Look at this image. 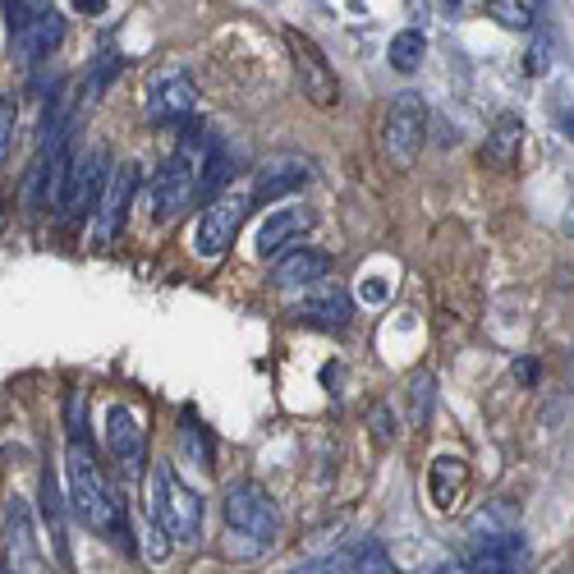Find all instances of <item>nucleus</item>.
Instances as JSON below:
<instances>
[{
  "label": "nucleus",
  "instance_id": "1",
  "mask_svg": "<svg viewBox=\"0 0 574 574\" xmlns=\"http://www.w3.org/2000/svg\"><path fill=\"white\" fill-rule=\"evenodd\" d=\"M64 482H70L74 515L93 528V534H101L106 542H116L124 551H139V538H134V528H129V505H124L116 482L101 474L87 441H70V446H64Z\"/></svg>",
  "mask_w": 574,
  "mask_h": 574
},
{
  "label": "nucleus",
  "instance_id": "2",
  "mask_svg": "<svg viewBox=\"0 0 574 574\" xmlns=\"http://www.w3.org/2000/svg\"><path fill=\"white\" fill-rule=\"evenodd\" d=\"M220 515H226V551L239 561H258L267 557V551L276 547L280 538V511H276V497L262 488V482L253 478H239L226 488V497H220Z\"/></svg>",
  "mask_w": 574,
  "mask_h": 574
},
{
  "label": "nucleus",
  "instance_id": "3",
  "mask_svg": "<svg viewBox=\"0 0 574 574\" xmlns=\"http://www.w3.org/2000/svg\"><path fill=\"white\" fill-rule=\"evenodd\" d=\"M143 492H147V528H162L170 542H198L203 538L207 501L193 488H184L175 465L157 459V465L143 474Z\"/></svg>",
  "mask_w": 574,
  "mask_h": 574
},
{
  "label": "nucleus",
  "instance_id": "4",
  "mask_svg": "<svg viewBox=\"0 0 574 574\" xmlns=\"http://www.w3.org/2000/svg\"><path fill=\"white\" fill-rule=\"evenodd\" d=\"M207 143H212V134H193V129H189V134L180 139V147L162 162L157 180H152V193H147L152 226H170V220L184 216V207L198 198V175H203Z\"/></svg>",
  "mask_w": 574,
  "mask_h": 574
},
{
  "label": "nucleus",
  "instance_id": "5",
  "mask_svg": "<svg viewBox=\"0 0 574 574\" xmlns=\"http://www.w3.org/2000/svg\"><path fill=\"white\" fill-rule=\"evenodd\" d=\"M106 180H110V152L101 143L79 147V152L64 157L60 184H56V216L64 220V226H74V220L97 212L101 193H106Z\"/></svg>",
  "mask_w": 574,
  "mask_h": 574
},
{
  "label": "nucleus",
  "instance_id": "6",
  "mask_svg": "<svg viewBox=\"0 0 574 574\" xmlns=\"http://www.w3.org/2000/svg\"><path fill=\"white\" fill-rule=\"evenodd\" d=\"M10 5V41L19 64H37L64 41V14L51 0H5Z\"/></svg>",
  "mask_w": 574,
  "mask_h": 574
},
{
  "label": "nucleus",
  "instance_id": "7",
  "mask_svg": "<svg viewBox=\"0 0 574 574\" xmlns=\"http://www.w3.org/2000/svg\"><path fill=\"white\" fill-rule=\"evenodd\" d=\"M253 212V198L244 189H226V193H212V203L203 207V216H198V230H193V253L198 258H220L230 244L239 226L249 220Z\"/></svg>",
  "mask_w": 574,
  "mask_h": 574
},
{
  "label": "nucleus",
  "instance_id": "8",
  "mask_svg": "<svg viewBox=\"0 0 574 574\" xmlns=\"http://www.w3.org/2000/svg\"><path fill=\"white\" fill-rule=\"evenodd\" d=\"M428 143V101L418 93H400L386 110V124H382V147L395 166H414L418 152Z\"/></svg>",
  "mask_w": 574,
  "mask_h": 574
},
{
  "label": "nucleus",
  "instance_id": "9",
  "mask_svg": "<svg viewBox=\"0 0 574 574\" xmlns=\"http://www.w3.org/2000/svg\"><path fill=\"white\" fill-rule=\"evenodd\" d=\"M193 106H198V87L180 64H166V70H157L143 87V110H147V120H157V124H189Z\"/></svg>",
  "mask_w": 574,
  "mask_h": 574
},
{
  "label": "nucleus",
  "instance_id": "10",
  "mask_svg": "<svg viewBox=\"0 0 574 574\" xmlns=\"http://www.w3.org/2000/svg\"><path fill=\"white\" fill-rule=\"evenodd\" d=\"M285 41H290V60H295L299 93L313 101V106H336V101H340V79H336V70L326 64L322 47H318L313 37H303L299 28L285 33Z\"/></svg>",
  "mask_w": 574,
  "mask_h": 574
},
{
  "label": "nucleus",
  "instance_id": "11",
  "mask_svg": "<svg viewBox=\"0 0 574 574\" xmlns=\"http://www.w3.org/2000/svg\"><path fill=\"white\" fill-rule=\"evenodd\" d=\"M5 551H10V574H51V561L41 557L33 505L24 497L5 501Z\"/></svg>",
  "mask_w": 574,
  "mask_h": 574
},
{
  "label": "nucleus",
  "instance_id": "12",
  "mask_svg": "<svg viewBox=\"0 0 574 574\" xmlns=\"http://www.w3.org/2000/svg\"><path fill=\"white\" fill-rule=\"evenodd\" d=\"M106 446H110V459L120 465L124 478H143V465H147V437L139 428V414L129 405H110L106 409Z\"/></svg>",
  "mask_w": 574,
  "mask_h": 574
},
{
  "label": "nucleus",
  "instance_id": "13",
  "mask_svg": "<svg viewBox=\"0 0 574 574\" xmlns=\"http://www.w3.org/2000/svg\"><path fill=\"white\" fill-rule=\"evenodd\" d=\"M134 193H139V166L124 162V166H116V175L106 180V193H101V203H97V244H116V235L129 226Z\"/></svg>",
  "mask_w": 574,
  "mask_h": 574
},
{
  "label": "nucleus",
  "instance_id": "14",
  "mask_svg": "<svg viewBox=\"0 0 574 574\" xmlns=\"http://www.w3.org/2000/svg\"><path fill=\"white\" fill-rule=\"evenodd\" d=\"M308 230H313V212H308V207H272V216L258 226L253 253H258L262 262H272V258H280L285 249H295V239H303Z\"/></svg>",
  "mask_w": 574,
  "mask_h": 574
},
{
  "label": "nucleus",
  "instance_id": "15",
  "mask_svg": "<svg viewBox=\"0 0 574 574\" xmlns=\"http://www.w3.org/2000/svg\"><path fill=\"white\" fill-rule=\"evenodd\" d=\"M326 272H331V253H322L313 244H295L272 262V285H280V290H299V285L326 280Z\"/></svg>",
  "mask_w": 574,
  "mask_h": 574
},
{
  "label": "nucleus",
  "instance_id": "16",
  "mask_svg": "<svg viewBox=\"0 0 574 574\" xmlns=\"http://www.w3.org/2000/svg\"><path fill=\"white\" fill-rule=\"evenodd\" d=\"M349 313H355V299H349L340 285H318L313 295H303L295 303V318L308 326H322V331H345Z\"/></svg>",
  "mask_w": 574,
  "mask_h": 574
},
{
  "label": "nucleus",
  "instance_id": "17",
  "mask_svg": "<svg viewBox=\"0 0 574 574\" xmlns=\"http://www.w3.org/2000/svg\"><path fill=\"white\" fill-rule=\"evenodd\" d=\"M308 180H313V162H303V157H280V162H272L267 170H258V184H253V207H262V203H280L285 193H295V189H303Z\"/></svg>",
  "mask_w": 574,
  "mask_h": 574
},
{
  "label": "nucleus",
  "instance_id": "18",
  "mask_svg": "<svg viewBox=\"0 0 574 574\" xmlns=\"http://www.w3.org/2000/svg\"><path fill=\"white\" fill-rule=\"evenodd\" d=\"M37 511H41V524H47V534H51V557H56V565L70 570V524H64V501H60V488H56V474H51V469L41 474Z\"/></svg>",
  "mask_w": 574,
  "mask_h": 574
},
{
  "label": "nucleus",
  "instance_id": "19",
  "mask_svg": "<svg viewBox=\"0 0 574 574\" xmlns=\"http://www.w3.org/2000/svg\"><path fill=\"white\" fill-rule=\"evenodd\" d=\"M469 492V465L459 455H437L428 469V497L437 511H455L459 497Z\"/></svg>",
  "mask_w": 574,
  "mask_h": 574
},
{
  "label": "nucleus",
  "instance_id": "20",
  "mask_svg": "<svg viewBox=\"0 0 574 574\" xmlns=\"http://www.w3.org/2000/svg\"><path fill=\"white\" fill-rule=\"evenodd\" d=\"M519 143H524V120L515 116V110H505V116L492 124L488 143H482V162H488L492 170H515Z\"/></svg>",
  "mask_w": 574,
  "mask_h": 574
},
{
  "label": "nucleus",
  "instance_id": "21",
  "mask_svg": "<svg viewBox=\"0 0 574 574\" xmlns=\"http://www.w3.org/2000/svg\"><path fill=\"white\" fill-rule=\"evenodd\" d=\"M423 51H428V37L418 33V28H405V33H395V37H391L386 60H391V70H395V74H414L418 64H423Z\"/></svg>",
  "mask_w": 574,
  "mask_h": 574
},
{
  "label": "nucleus",
  "instance_id": "22",
  "mask_svg": "<svg viewBox=\"0 0 574 574\" xmlns=\"http://www.w3.org/2000/svg\"><path fill=\"white\" fill-rule=\"evenodd\" d=\"M515 528H519V511L511 501H492L474 515V538H501V534H515Z\"/></svg>",
  "mask_w": 574,
  "mask_h": 574
},
{
  "label": "nucleus",
  "instance_id": "23",
  "mask_svg": "<svg viewBox=\"0 0 574 574\" xmlns=\"http://www.w3.org/2000/svg\"><path fill=\"white\" fill-rule=\"evenodd\" d=\"M488 14H492V24H501V28H515V33L534 28V10H528V0H488Z\"/></svg>",
  "mask_w": 574,
  "mask_h": 574
},
{
  "label": "nucleus",
  "instance_id": "24",
  "mask_svg": "<svg viewBox=\"0 0 574 574\" xmlns=\"http://www.w3.org/2000/svg\"><path fill=\"white\" fill-rule=\"evenodd\" d=\"M349 574H400V570L378 542H359L355 557H349Z\"/></svg>",
  "mask_w": 574,
  "mask_h": 574
},
{
  "label": "nucleus",
  "instance_id": "25",
  "mask_svg": "<svg viewBox=\"0 0 574 574\" xmlns=\"http://www.w3.org/2000/svg\"><path fill=\"white\" fill-rule=\"evenodd\" d=\"M184 451H189L203 469H212V437H207L203 423H193V409H184Z\"/></svg>",
  "mask_w": 574,
  "mask_h": 574
},
{
  "label": "nucleus",
  "instance_id": "26",
  "mask_svg": "<svg viewBox=\"0 0 574 574\" xmlns=\"http://www.w3.org/2000/svg\"><path fill=\"white\" fill-rule=\"evenodd\" d=\"M547 64H551V33L542 24H534V47L524 51V74H547Z\"/></svg>",
  "mask_w": 574,
  "mask_h": 574
},
{
  "label": "nucleus",
  "instance_id": "27",
  "mask_svg": "<svg viewBox=\"0 0 574 574\" xmlns=\"http://www.w3.org/2000/svg\"><path fill=\"white\" fill-rule=\"evenodd\" d=\"M14 129H19V101H14V97H5V101H0V162L10 157Z\"/></svg>",
  "mask_w": 574,
  "mask_h": 574
},
{
  "label": "nucleus",
  "instance_id": "28",
  "mask_svg": "<svg viewBox=\"0 0 574 574\" xmlns=\"http://www.w3.org/2000/svg\"><path fill=\"white\" fill-rule=\"evenodd\" d=\"M170 547L175 542L162 534V528H147V534H143V561L147 565H166L170 561Z\"/></svg>",
  "mask_w": 574,
  "mask_h": 574
},
{
  "label": "nucleus",
  "instance_id": "29",
  "mask_svg": "<svg viewBox=\"0 0 574 574\" xmlns=\"http://www.w3.org/2000/svg\"><path fill=\"white\" fill-rule=\"evenodd\" d=\"M359 299H363L368 308L386 303V299H391V280H386V276H363V285H359Z\"/></svg>",
  "mask_w": 574,
  "mask_h": 574
},
{
  "label": "nucleus",
  "instance_id": "30",
  "mask_svg": "<svg viewBox=\"0 0 574 574\" xmlns=\"http://www.w3.org/2000/svg\"><path fill=\"white\" fill-rule=\"evenodd\" d=\"M368 428H372V437L378 441H395V414L382 405V409H372L368 414Z\"/></svg>",
  "mask_w": 574,
  "mask_h": 574
},
{
  "label": "nucleus",
  "instance_id": "31",
  "mask_svg": "<svg viewBox=\"0 0 574 574\" xmlns=\"http://www.w3.org/2000/svg\"><path fill=\"white\" fill-rule=\"evenodd\" d=\"M515 378H519V382H534V378H538V363H534V359H519V363H515Z\"/></svg>",
  "mask_w": 574,
  "mask_h": 574
},
{
  "label": "nucleus",
  "instance_id": "32",
  "mask_svg": "<svg viewBox=\"0 0 574 574\" xmlns=\"http://www.w3.org/2000/svg\"><path fill=\"white\" fill-rule=\"evenodd\" d=\"M437 574H474L465 561H446V565H437Z\"/></svg>",
  "mask_w": 574,
  "mask_h": 574
},
{
  "label": "nucleus",
  "instance_id": "33",
  "mask_svg": "<svg viewBox=\"0 0 574 574\" xmlns=\"http://www.w3.org/2000/svg\"><path fill=\"white\" fill-rule=\"evenodd\" d=\"M74 5H79L83 14H101V10H106V0H74Z\"/></svg>",
  "mask_w": 574,
  "mask_h": 574
},
{
  "label": "nucleus",
  "instance_id": "34",
  "mask_svg": "<svg viewBox=\"0 0 574 574\" xmlns=\"http://www.w3.org/2000/svg\"><path fill=\"white\" fill-rule=\"evenodd\" d=\"M446 5H459V0H446Z\"/></svg>",
  "mask_w": 574,
  "mask_h": 574
}]
</instances>
